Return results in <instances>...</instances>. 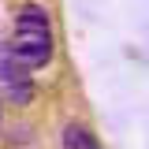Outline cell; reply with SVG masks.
Listing matches in <instances>:
<instances>
[{
  "mask_svg": "<svg viewBox=\"0 0 149 149\" xmlns=\"http://www.w3.org/2000/svg\"><path fill=\"white\" fill-rule=\"evenodd\" d=\"M52 22H49V11L41 8V4H22V11H19L15 19V37H11V52L30 67V71H37V67H45L49 60H52Z\"/></svg>",
  "mask_w": 149,
  "mask_h": 149,
  "instance_id": "6da1fadb",
  "label": "cell"
},
{
  "mask_svg": "<svg viewBox=\"0 0 149 149\" xmlns=\"http://www.w3.org/2000/svg\"><path fill=\"white\" fill-rule=\"evenodd\" d=\"M0 90H4L8 101H15V104H30V101H34L30 67H26L8 45H0Z\"/></svg>",
  "mask_w": 149,
  "mask_h": 149,
  "instance_id": "7a4b0ae2",
  "label": "cell"
},
{
  "mask_svg": "<svg viewBox=\"0 0 149 149\" xmlns=\"http://www.w3.org/2000/svg\"><path fill=\"white\" fill-rule=\"evenodd\" d=\"M63 149H101V142L93 138V130L86 123H67L63 127Z\"/></svg>",
  "mask_w": 149,
  "mask_h": 149,
  "instance_id": "3957f363",
  "label": "cell"
}]
</instances>
